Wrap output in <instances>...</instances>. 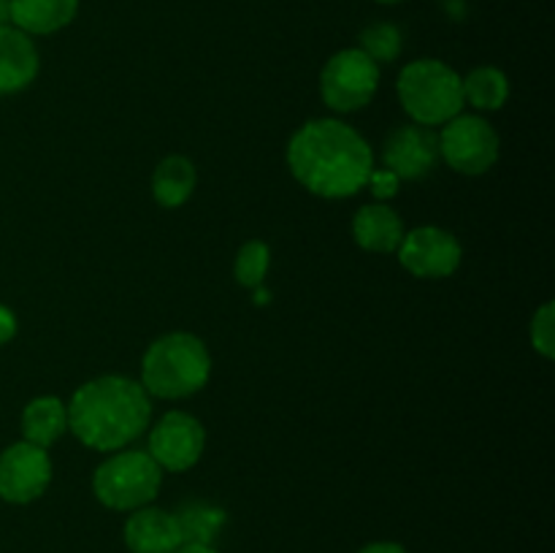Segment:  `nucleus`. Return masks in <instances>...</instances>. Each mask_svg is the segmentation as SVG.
<instances>
[{"label": "nucleus", "mask_w": 555, "mask_h": 553, "mask_svg": "<svg viewBox=\"0 0 555 553\" xmlns=\"http://www.w3.org/2000/svg\"><path fill=\"white\" fill-rule=\"evenodd\" d=\"M287 168L298 184L320 198H350L366 188L374 152L352 125L339 119H309L287 144Z\"/></svg>", "instance_id": "nucleus-1"}, {"label": "nucleus", "mask_w": 555, "mask_h": 553, "mask_svg": "<svg viewBox=\"0 0 555 553\" xmlns=\"http://www.w3.org/2000/svg\"><path fill=\"white\" fill-rule=\"evenodd\" d=\"M68 432L81 445L117 453L144 434L152 417V401L144 385L119 374L90 380L70 396Z\"/></svg>", "instance_id": "nucleus-2"}, {"label": "nucleus", "mask_w": 555, "mask_h": 553, "mask_svg": "<svg viewBox=\"0 0 555 553\" xmlns=\"http://www.w3.org/2000/svg\"><path fill=\"white\" fill-rule=\"evenodd\" d=\"M211 377V356L204 342L188 331L157 336L141 358V385L157 399H188Z\"/></svg>", "instance_id": "nucleus-3"}, {"label": "nucleus", "mask_w": 555, "mask_h": 553, "mask_svg": "<svg viewBox=\"0 0 555 553\" xmlns=\"http://www.w3.org/2000/svg\"><path fill=\"white\" fill-rule=\"evenodd\" d=\"M396 92L412 123L426 128L450 123L464 108L461 76L448 63L434 57L406 63L396 81Z\"/></svg>", "instance_id": "nucleus-4"}, {"label": "nucleus", "mask_w": 555, "mask_h": 553, "mask_svg": "<svg viewBox=\"0 0 555 553\" xmlns=\"http://www.w3.org/2000/svg\"><path fill=\"white\" fill-rule=\"evenodd\" d=\"M163 470L146 450H117L92 475V493L108 510L133 513L157 497Z\"/></svg>", "instance_id": "nucleus-5"}, {"label": "nucleus", "mask_w": 555, "mask_h": 553, "mask_svg": "<svg viewBox=\"0 0 555 553\" xmlns=\"http://www.w3.org/2000/svg\"><path fill=\"white\" fill-rule=\"evenodd\" d=\"M379 87V65L361 49H341L320 70V95L331 112L350 114L369 106Z\"/></svg>", "instance_id": "nucleus-6"}, {"label": "nucleus", "mask_w": 555, "mask_h": 553, "mask_svg": "<svg viewBox=\"0 0 555 553\" xmlns=\"http://www.w3.org/2000/svg\"><path fill=\"white\" fill-rule=\"evenodd\" d=\"M439 139V157L453 171L466 177H480L491 171L499 160V133L477 114H459L444 123Z\"/></svg>", "instance_id": "nucleus-7"}, {"label": "nucleus", "mask_w": 555, "mask_h": 553, "mask_svg": "<svg viewBox=\"0 0 555 553\" xmlns=\"http://www.w3.org/2000/svg\"><path fill=\"white\" fill-rule=\"evenodd\" d=\"M399 263L417 280H444L459 271L464 249L450 231L439 226H421L404 231L399 249Z\"/></svg>", "instance_id": "nucleus-8"}, {"label": "nucleus", "mask_w": 555, "mask_h": 553, "mask_svg": "<svg viewBox=\"0 0 555 553\" xmlns=\"http://www.w3.org/2000/svg\"><path fill=\"white\" fill-rule=\"evenodd\" d=\"M206 448V432L198 417L188 412H166L152 426L146 453L166 472H188L201 461Z\"/></svg>", "instance_id": "nucleus-9"}, {"label": "nucleus", "mask_w": 555, "mask_h": 553, "mask_svg": "<svg viewBox=\"0 0 555 553\" xmlns=\"http://www.w3.org/2000/svg\"><path fill=\"white\" fill-rule=\"evenodd\" d=\"M52 483V459L47 448L14 442L0 453V499L11 504H30Z\"/></svg>", "instance_id": "nucleus-10"}, {"label": "nucleus", "mask_w": 555, "mask_h": 553, "mask_svg": "<svg viewBox=\"0 0 555 553\" xmlns=\"http://www.w3.org/2000/svg\"><path fill=\"white\" fill-rule=\"evenodd\" d=\"M383 160L388 171H393L399 179L406 182H417V179L428 177L439 163V139L434 128L426 125H399L390 130L388 141H385Z\"/></svg>", "instance_id": "nucleus-11"}, {"label": "nucleus", "mask_w": 555, "mask_h": 553, "mask_svg": "<svg viewBox=\"0 0 555 553\" xmlns=\"http://www.w3.org/2000/svg\"><path fill=\"white\" fill-rule=\"evenodd\" d=\"M125 545L133 553H173L184 545L177 515L150 504L133 510L125 520Z\"/></svg>", "instance_id": "nucleus-12"}, {"label": "nucleus", "mask_w": 555, "mask_h": 553, "mask_svg": "<svg viewBox=\"0 0 555 553\" xmlns=\"http://www.w3.org/2000/svg\"><path fill=\"white\" fill-rule=\"evenodd\" d=\"M41 60L27 33L14 25L0 27V95H14L36 81Z\"/></svg>", "instance_id": "nucleus-13"}, {"label": "nucleus", "mask_w": 555, "mask_h": 553, "mask_svg": "<svg viewBox=\"0 0 555 553\" xmlns=\"http://www.w3.org/2000/svg\"><path fill=\"white\" fill-rule=\"evenodd\" d=\"M352 239L366 253H396L404 239V222L388 204L361 206L352 217Z\"/></svg>", "instance_id": "nucleus-14"}, {"label": "nucleus", "mask_w": 555, "mask_h": 553, "mask_svg": "<svg viewBox=\"0 0 555 553\" xmlns=\"http://www.w3.org/2000/svg\"><path fill=\"white\" fill-rule=\"evenodd\" d=\"M79 0H11L9 22L27 36H52L74 22Z\"/></svg>", "instance_id": "nucleus-15"}, {"label": "nucleus", "mask_w": 555, "mask_h": 553, "mask_svg": "<svg viewBox=\"0 0 555 553\" xmlns=\"http://www.w3.org/2000/svg\"><path fill=\"white\" fill-rule=\"evenodd\" d=\"M68 432V407L57 396H38L27 401L22 412V437L25 442L49 448Z\"/></svg>", "instance_id": "nucleus-16"}, {"label": "nucleus", "mask_w": 555, "mask_h": 553, "mask_svg": "<svg viewBox=\"0 0 555 553\" xmlns=\"http://www.w3.org/2000/svg\"><path fill=\"white\" fill-rule=\"evenodd\" d=\"M195 166L184 155H168L157 163L152 173V195L163 209H177L188 204L195 190Z\"/></svg>", "instance_id": "nucleus-17"}, {"label": "nucleus", "mask_w": 555, "mask_h": 553, "mask_svg": "<svg viewBox=\"0 0 555 553\" xmlns=\"http://www.w3.org/2000/svg\"><path fill=\"white\" fill-rule=\"evenodd\" d=\"M461 90L464 103L475 106L477 112H499L509 98V79L493 65H480L461 79Z\"/></svg>", "instance_id": "nucleus-18"}, {"label": "nucleus", "mask_w": 555, "mask_h": 553, "mask_svg": "<svg viewBox=\"0 0 555 553\" xmlns=\"http://www.w3.org/2000/svg\"><path fill=\"white\" fill-rule=\"evenodd\" d=\"M177 515L179 529H182L184 542H195V545H211L220 529L225 526V513L211 504H188Z\"/></svg>", "instance_id": "nucleus-19"}, {"label": "nucleus", "mask_w": 555, "mask_h": 553, "mask_svg": "<svg viewBox=\"0 0 555 553\" xmlns=\"http://www.w3.org/2000/svg\"><path fill=\"white\" fill-rule=\"evenodd\" d=\"M271 266V249L266 242H244L242 249L236 253V260H233V276H236L238 285L244 287H260L263 285L266 274H269Z\"/></svg>", "instance_id": "nucleus-20"}, {"label": "nucleus", "mask_w": 555, "mask_h": 553, "mask_svg": "<svg viewBox=\"0 0 555 553\" xmlns=\"http://www.w3.org/2000/svg\"><path fill=\"white\" fill-rule=\"evenodd\" d=\"M401 30L390 22H374L358 36V49L374 60V63H393L401 54Z\"/></svg>", "instance_id": "nucleus-21"}, {"label": "nucleus", "mask_w": 555, "mask_h": 553, "mask_svg": "<svg viewBox=\"0 0 555 553\" xmlns=\"http://www.w3.org/2000/svg\"><path fill=\"white\" fill-rule=\"evenodd\" d=\"M531 347L540 352L542 358H553L555 356V304L545 301L531 318Z\"/></svg>", "instance_id": "nucleus-22"}, {"label": "nucleus", "mask_w": 555, "mask_h": 553, "mask_svg": "<svg viewBox=\"0 0 555 553\" xmlns=\"http://www.w3.org/2000/svg\"><path fill=\"white\" fill-rule=\"evenodd\" d=\"M369 190H372L374 198L379 201V204H385L388 198H393L396 193H399V184L401 179L396 177L393 171H388V168H374L372 173H369Z\"/></svg>", "instance_id": "nucleus-23"}, {"label": "nucleus", "mask_w": 555, "mask_h": 553, "mask_svg": "<svg viewBox=\"0 0 555 553\" xmlns=\"http://www.w3.org/2000/svg\"><path fill=\"white\" fill-rule=\"evenodd\" d=\"M14 334H16V314L11 312L9 307L0 304V345L14 339Z\"/></svg>", "instance_id": "nucleus-24"}, {"label": "nucleus", "mask_w": 555, "mask_h": 553, "mask_svg": "<svg viewBox=\"0 0 555 553\" xmlns=\"http://www.w3.org/2000/svg\"><path fill=\"white\" fill-rule=\"evenodd\" d=\"M358 553H406L399 542H372V545L361 548Z\"/></svg>", "instance_id": "nucleus-25"}, {"label": "nucleus", "mask_w": 555, "mask_h": 553, "mask_svg": "<svg viewBox=\"0 0 555 553\" xmlns=\"http://www.w3.org/2000/svg\"><path fill=\"white\" fill-rule=\"evenodd\" d=\"M173 553H217L211 545H195V542H184Z\"/></svg>", "instance_id": "nucleus-26"}, {"label": "nucleus", "mask_w": 555, "mask_h": 553, "mask_svg": "<svg viewBox=\"0 0 555 553\" xmlns=\"http://www.w3.org/2000/svg\"><path fill=\"white\" fill-rule=\"evenodd\" d=\"M9 9H11V0H0V27L9 25Z\"/></svg>", "instance_id": "nucleus-27"}, {"label": "nucleus", "mask_w": 555, "mask_h": 553, "mask_svg": "<svg viewBox=\"0 0 555 553\" xmlns=\"http://www.w3.org/2000/svg\"><path fill=\"white\" fill-rule=\"evenodd\" d=\"M377 3H401V0H377Z\"/></svg>", "instance_id": "nucleus-28"}]
</instances>
